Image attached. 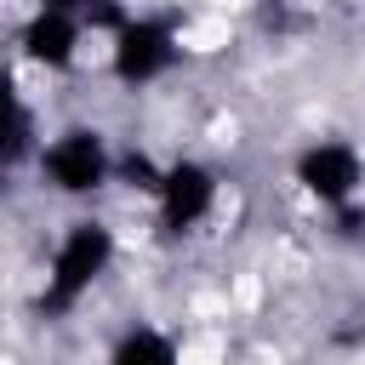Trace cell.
<instances>
[{"instance_id":"cell-1","label":"cell","mask_w":365,"mask_h":365,"mask_svg":"<svg viewBox=\"0 0 365 365\" xmlns=\"http://www.w3.org/2000/svg\"><path fill=\"white\" fill-rule=\"evenodd\" d=\"M120 228L103 217V211H74L57 234H51V245H46V257H40V291H34V308L46 314V319H68L80 302H91V291L114 274V262H120Z\"/></svg>"},{"instance_id":"cell-2","label":"cell","mask_w":365,"mask_h":365,"mask_svg":"<svg viewBox=\"0 0 365 365\" xmlns=\"http://www.w3.org/2000/svg\"><path fill=\"white\" fill-rule=\"evenodd\" d=\"M34 177H40V194H51L63 205H91L120 177V143L97 120H63L46 131Z\"/></svg>"},{"instance_id":"cell-3","label":"cell","mask_w":365,"mask_h":365,"mask_svg":"<svg viewBox=\"0 0 365 365\" xmlns=\"http://www.w3.org/2000/svg\"><path fill=\"white\" fill-rule=\"evenodd\" d=\"M222 200H228V177L217 160L205 154H171L165 171H160V188L148 200V228L171 245L205 234L217 217H222Z\"/></svg>"},{"instance_id":"cell-4","label":"cell","mask_w":365,"mask_h":365,"mask_svg":"<svg viewBox=\"0 0 365 365\" xmlns=\"http://www.w3.org/2000/svg\"><path fill=\"white\" fill-rule=\"evenodd\" d=\"M291 188L319 211V217H342L359 205L365 194V148L342 131H319L308 143H297L291 154Z\"/></svg>"},{"instance_id":"cell-5","label":"cell","mask_w":365,"mask_h":365,"mask_svg":"<svg viewBox=\"0 0 365 365\" xmlns=\"http://www.w3.org/2000/svg\"><path fill=\"white\" fill-rule=\"evenodd\" d=\"M188 57V34L177 17H160V11H131L114 34H108V80L120 91H148L160 80L177 74V63Z\"/></svg>"},{"instance_id":"cell-6","label":"cell","mask_w":365,"mask_h":365,"mask_svg":"<svg viewBox=\"0 0 365 365\" xmlns=\"http://www.w3.org/2000/svg\"><path fill=\"white\" fill-rule=\"evenodd\" d=\"M11 46H17V63L40 68L46 80H63V74H80V68L91 63V46L108 51V34H97V29H91L86 17H74V11L29 6V17L17 23Z\"/></svg>"},{"instance_id":"cell-7","label":"cell","mask_w":365,"mask_h":365,"mask_svg":"<svg viewBox=\"0 0 365 365\" xmlns=\"http://www.w3.org/2000/svg\"><path fill=\"white\" fill-rule=\"evenodd\" d=\"M103 365H188V354H182V336L165 325H125L108 342Z\"/></svg>"}]
</instances>
